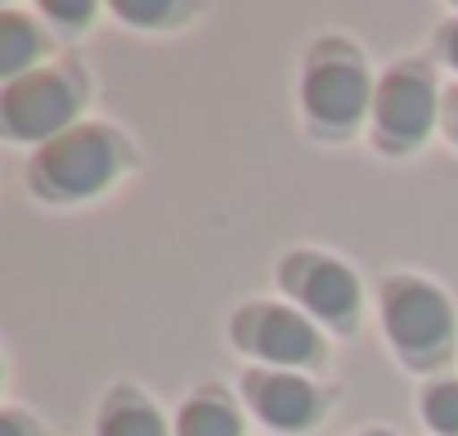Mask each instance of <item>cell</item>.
Returning a JSON list of instances; mask_svg holds the SVG:
<instances>
[{"instance_id": "6da1fadb", "label": "cell", "mask_w": 458, "mask_h": 436, "mask_svg": "<svg viewBox=\"0 0 458 436\" xmlns=\"http://www.w3.org/2000/svg\"><path fill=\"white\" fill-rule=\"evenodd\" d=\"M113 167H117V153L104 131H72L41 158V180L55 193L77 198V193H95L113 175Z\"/></svg>"}, {"instance_id": "7a4b0ae2", "label": "cell", "mask_w": 458, "mask_h": 436, "mask_svg": "<svg viewBox=\"0 0 458 436\" xmlns=\"http://www.w3.org/2000/svg\"><path fill=\"white\" fill-rule=\"evenodd\" d=\"M386 333L404 351H436L449 338V306L422 284H400L386 293Z\"/></svg>"}, {"instance_id": "3957f363", "label": "cell", "mask_w": 458, "mask_h": 436, "mask_svg": "<svg viewBox=\"0 0 458 436\" xmlns=\"http://www.w3.org/2000/svg\"><path fill=\"white\" fill-rule=\"evenodd\" d=\"M72 90L59 77H28L14 81L5 95V122L14 135H50L72 117Z\"/></svg>"}, {"instance_id": "277c9868", "label": "cell", "mask_w": 458, "mask_h": 436, "mask_svg": "<svg viewBox=\"0 0 458 436\" xmlns=\"http://www.w3.org/2000/svg\"><path fill=\"white\" fill-rule=\"evenodd\" d=\"M364 99H369V81H364V73L355 64H337L333 59V64L310 68V77H306V108L319 122H328V126L355 122Z\"/></svg>"}, {"instance_id": "5b68a950", "label": "cell", "mask_w": 458, "mask_h": 436, "mask_svg": "<svg viewBox=\"0 0 458 436\" xmlns=\"http://www.w3.org/2000/svg\"><path fill=\"white\" fill-rule=\"evenodd\" d=\"M427 122H431V90H427V81H418L413 73L386 77L382 90H377V126L391 140L409 144V140H418L427 131Z\"/></svg>"}, {"instance_id": "8992f818", "label": "cell", "mask_w": 458, "mask_h": 436, "mask_svg": "<svg viewBox=\"0 0 458 436\" xmlns=\"http://www.w3.org/2000/svg\"><path fill=\"white\" fill-rule=\"evenodd\" d=\"M239 333H243L248 342H257V351L270 355V360H279V364H301V360L315 355V333H310V324H306L301 315H293V311L261 306V315H257V320H243Z\"/></svg>"}, {"instance_id": "52a82bcc", "label": "cell", "mask_w": 458, "mask_h": 436, "mask_svg": "<svg viewBox=\"0 0 458 436\" xmlns=\"http://www.w3.org/2000/svg\"><path fill=\"white\" fill-rule=\"evenodd\" d=\"M257 382V405L275 427H306L315 418V391L301 378H252Z\"/></svg>"}, {"instance_id": "ba28073f", "label": "cell", "mask_w": 458, "mask_h": 436, "mask_svg": "<svg viewBox=\"0 0 458 436\" xmlns=\"http://www.w3.org/2000/svg\"><path fill=\"white\" fill-rule=\"evenodd\" d=\"M301 293H306L310 311H319V315H328V320H346V315L355 311V297H360L355 279H351L337 261H319V266H310V279H306Z\"/></svg>"}, {"instance_id": "9c48e42d", "label": "cell", "mask_w": 458, "mask_h": 436, "mask_svg": "<svg viewBox=\"0 0 458 436\" xmlns=\"http://www.w3.org/2000/svg\"><path fill=\"white\" fill-rule=\"evenodd\" d=\"M180 436H239V418L220 400H193L180 418Z\"/></svg>"}, {"instance_id": "30bf717a", "label": "cell", "mask_w": 458, "mask_h": 436, "mask_svg": "<svg viewBox=\"0 0 458 436\" xmlns=\"http://www.w3.org/2000/svg\"><path fill=\"white\" fill-rule=\"evenodd\" d=\"M37 32L19 19V14H5L0 19V73H19L32 55H37Z\"/></svg>"}, {"instance_id": "8fae6325", "label": "cell", "mask_w": 458, "mask_h": 436, "mask_svg": "<svg viewBox=\"0 0 458 436\" xmlns=\"http://www.w3.org/2000/svg\"><path fill=\"white\" fill-rule=\"evenodd\" d=\"M422 409H427V423H431L436 432L458 436V382H440V387H431L427 400H422Z\"/></svg>"}, {"instance_id": "7c38bea8", "label": "cell", "mask_w": 458, "mask_h": 436, "mask_svg": "<svg viewBox=\"0 0 458 436\" xmlns=\"http://www.w3.org/2000/svg\"><path fill=\"white\" fill-rule=\"evenodd\" d=\"M104 436H162V423L153 409H117L104 418Z\"/></svg>"}, {"instance_id": "4fadbf2b", "label": "cell", "mask_w": 458, "mask_h": 436, "mask_svg": "<svg viewBox=\"0 0 458 436\" xmlns=\"http://www.w3.org/2000/svg\"><path fill=\"white\" fill-rule=\"evenodd\" d=\"M122 14H126V19H175L180 10H175V5H135V0H126Z\"/></svg>"}, {"instance_id": "5bb4252c", "label": "cell", "mask_w": 458, "mask_h": 436, "mask_svg": "<svg viewBox=\"0 0 458 436\" xmlns=\"http://www.w3.org/2000/svg\"><path fill=\"white\" fill-rule=\"evenodd\" d=\"M46 10H50L55 19H77V23H81V19H90V5H86V0H77V5H64V0H50Z\"/></svg>"}, {"instance_id": "9a60e30c", "label": "cell", "mask_w": 458, "mask_h": 436, "mask_svg": "<svg viewBox=\"0 0 458 436\" xmlns=\"http://www.w3.org/2000/svg\"><path fill=\"white\" fill-rule=\"evenodd\" d=\"M0 432H5V436H23L19 432V418H0Z\"/></svg>"}, {"instance_id": "2e32d148", "label": "cell", "mask_w": 458, "mask_h": 436, "mask_svg": "<svg viewBox=\"0 0 458 436\" xmlns=\"http://www.w3.org/2000/svg\"><path fill=\"white\" fill-rule=\"evenodd\" d=\"M449 59L458 64V28H454V37H449Z\"/></svg>"}]
</instances>
